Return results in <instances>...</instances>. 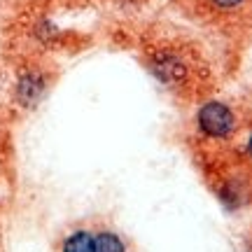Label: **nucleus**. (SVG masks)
<instances>
[{
	"mask_svg": "<svg viewBox=\"0 0 252 252\" xmlns=\"http://www.w3.org/2000/svg\"><path fill=\"white\" fill-rule=\"evenodd\" d=\"M42 91H45V77H42L40 72H24V75L19 77L17 94L26 105L35 103V100L42 96Z\"/></svg>",
	"mask_w": 252,
	"mask_h": 252,
	"instance_id": "nucleus-3",
	"label": "nucleus"
},
{
	"mask_svg": "<svg viewBox=\"0 0 252 252\" xmlns=\"http://www.w3.org/2000/svg\"><path fill=\"white\" fill-rule=\"evenodd\" d=\"M147 65L154 77L171 89H185L187 82L191 80V68H189L187 56L173 47H161V49L150 52Z\"/></svg>",
	"mask_w": 252,
	"mask_h": 252,
	"instance_id": "nucleus-1",
	"label": "nucleus"
},
{
	"mask_svg": "<svg viewBox=\"0 0 252 252\" xmlns=\"http://www.w3.org/2000/svg\"><path fill=\"white\" fill-rule=\"evenodd\" d=\"M94 252H126V241L117 231L103 229L94 234Z\"/></svg>",
	"mask_w": 252,
	"mask_h": 252,
	"instance_id": "nucleus-4",
	"label": "nucleus"
},
{
	"mask_svg": "<svg viewBox=\"0 0 252 252\" xmlns=\"http://www.w3.org/2000/svg\"><path fill=\"white\" fill-rule=\"evenodd\" d=\"M215 7H222V9H231V7H238L243 0H210Z\"/></svg>",
	"mask_w": 252,
	"mask_h": 252,
	"instance_id": "nucleus-6",
	"label": "nucleus"
},
{
	"mask_svg": "<svg viewBox=\"0 0 252 252\" xmlns=\"http://www.w3.org/2000/svg\"><path fill=\"white\" fill-rule=\"evenodd\" d=\"M248 154H250V159H252V135H250V140H248Z\"/></svg>",
	"mask_w": 252,
	"mask_h": 252,
	"instance_id": "nucleus-7",
	"label": "nucleus"
},
{
	"mask_svg": "<svg viewBox=\"0 0 252 252\" xmlns=\"http://www.w3.org/2000/svg\"><path fill=\"white\" fill-rule=\"evenodd\" d=\"M248 252H252V245H250V248H248Z\"/></svg>",
	"mask_w": 252,
	"mask_h": 252,
	"instance_id": "nucleus-8",
	"label": "nucleus"
},
{
	"mask_svg": "<svg viewBox=\"0 0 252 252\" xmlns=\"http://www.w3.org/2000/svg\"><path fill=\"white\" fill-rule=\"evenodd\" d=\"M196 128L206 138L224 140V138H229V135L234 133L236 117L229 105L220 103V100H208L196 112Z\"/></svg>",
	"mask_w": 252,
	"mask_h": 252,
	"instance_id": "nucleus-2",
	"label": "nucleus"
},
{
	"mask_svg": "<svg viewBox=\"0 0 252 252\" xmlns=\"http://www.w3.org/2000/svg\"><path fill=\"white\" fill-rule=\"evenodd\" d=\"M61 252H94V234L77 229L63 238Z\"/></svg>",
	"mask_w": 252,
	"mask_h": 252,
	"instance_id": "nucleus-5",
	"label": "nucleus"
}]
</instances>
